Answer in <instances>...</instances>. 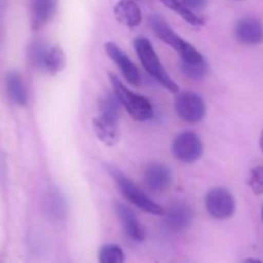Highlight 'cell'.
<instances>
[{
  "label": "cell",
  "instance_id": "obj_1",
  "mask_svg": "<svg viewBox=\"0 0 263 263\" xmlns=\"http://www.w3.org/2000/svg\"><path fill=\"white\" fill-rule=\"evenodd\" d=\"M148 25L159 40H162L167 45L171 46L179 54L181 62H185V63H198V62H202L203 59H205L202 55V53L197 50L195 46H193L192 44L184 40L181 36L177 35L161 14L149 15Z\"/></svg>",
  "mask_w": 263,
  "mask_h": 263
},
{
  "label": "cell",
  "instance_id": "obj_2",
  "mask_svg": "<svg viewBox=\"0 0 263 263\" xmlns=\"http://www.w3.org/2000/svg\"><path fill=\"white\" fill-rule=\"evenodd\" d=\"M134 46H135L136 54H138L139 59H140L141 64L144 66L145 71L157 82H159L162 86L166 87L170 92H175V94L179 92V85L171 79V76L167 73L164 67L162 66L161 61H159L158 55H157L151 41L146 37H138L134 41Z\"/></svg>",
  "mask_w": 263,
  "mask_h": 263
},
{
  "label": "cell",
  "instance_id": "obj_3",
  "mask_svg": "<svg viewBox=\"0 0 263 263\" xmlns=\"http://www.w3.org/2000/svg\"><path fill=\"white\" fill-rule=\"evenodd\" d=\"M108 172H109L110 176L113 177V180L116 181V185L120 189L121 194L123 195L126 200L128 203H131L135 207L140 208L141 211L146 213H151L154 216H164L166 210L163 207H161L159 204H157L154 200H152L145 193H143V190L138 186V185L134 184L125 174L117 170L116 167L109 166L108 167Z\"/></svg>",
  "mask_w": 263,
  "mask_h": 263
},
{
  "label": "cell",
  "instance_id": "obj_4",
  "mask_svg": "<svg viewBox=\"0 0 263 263\" xmlns=\"http://www.w3.org/2000/svg\"><path fill=\"white\" fill-rule=\"evenodd\" d=\"M109 80L113 86V92L117 95L122 107L127 110V113L134 120L144 122L153 118L154 109L148 98L131 91L116 74L109 73Z\"/></svg>",
  "mask_w": 263,
  "mask_h": 263
},
{
  "label": "cell",
  "instance_id": "obj_5",
  "mask_svg": "<svg viewBox=\"0 0 263 263\" xmlns=\"http://www.w3.org/2000/svg\"><path fill=\"white\" fill-rule=\"evenodd\" d=\"M204 204L207 212L217 220H226V218L233 217L236 208L235 198L231 194L230 190L225 187H215L210 190L205 195Z\"/></svg>",
  "mask_w": 263,
  "mask_h": 263
},
{
  "label": "cell",
  "instance_id": "obj_6",
  "mask_svg": "<svg viewBox=\"0 0 263 263\" xmlns=\"http://www.w3.org/2000/svg\"><path fill=\"white\" fill-rule=\"evenodd\" d=\"M172 154L182 163H194L203 154L202 140L192 131L179 134L172 141Z\"/></svg>",
  "mask_w": 263,
  "mask_h": 263
},
{
  "label": "cell",
  "instance_id": "obj_7",
  "mask_svg": "<svg viewBox=\"0 0 263 263\" xmlns=\"http://www.w3.org/2000/svg\"><path fill=\"white\" fill-rule=\"evenodd\" d=\"M175 109L177 116L187 123L200 122L207 113L203 98L193 91L181 92L175 102Z\"/></svg>",
  "mask_w": 263,
  "mask_h": 263
},
{
  "label": "cell",
  "instance_id": "obj_8",
  "mask_svg": "<svg viewBox=\"0 0 263 263\" xmlns=\"http://www.w3.org/2000/svg\"><path fill=\"white\" fill-rule=\"evenodd\" d=\"M104 50L107 53V55L112 59L113 63L118 67V69H120L122 76L125 77V80L128 84L134 85V86L140 85V72L136 68L134 62L128 58L127 54L117 44L112 43V41H107L104 44Z\"/></svg>",
  "mask_w": 263,
  "mask_h": 263
},
{
  "label": "cell",
  "instance_id": "obj_9",
  "mask_svg": "<svg viewBox=\"0 0 263 263\" xmlns=\"http://www.w3.org/2000/svg\"><path fill=\"white\" fill-rule=\"evenodd\" d=\"M166 225L174 233L187 230L194 221V211L187 203L175 202L164 213Z\"/></svg>",
  "mask_w": 263,
  "mask_h": 263
},
{
  "label": "cell",
  "instance_id": "obj_10",
  "mask_svg": "<svg viewBox=\"0 0 263 263\" xmlns=\"http://www.w3.org/2000/svg\"><path fill=\"white\" fill-rule=\"evenodd\" d=\"M235 37L244 45H258L263 43V23L256 17H244L235 25Z\"/></svg>",
  "mask_w": 263,
  "mask_h": 263
},
{
  "label": "cell",
  "instance_id": "obj_11",
  "mask_svg": "<svg viewBox=\"0 0 263 263\" xmlns=\"http://www.w3.org/2000/svg\"><path fill=\"white\" fill-rule=\"evenodd\" d=\"M144 181L152 192H164L172 184V172L166 164L154 162L145 168Z\"/></svg>",
  "mask_w": 263,
  "mask_h": 263
},
{
  "label": "cell",
  "instance_id": "obj_12",
  "mask_svg": "<svg viewBox=\"0 0 263 263\" xmlns=\"http://www.w3.org/2000/svg\"><path fill=\"white\" fill-rule=\"evenodd\" d=\"M58 0H31L30 21L33 30L43 28L54 17Z\"/></svg>",
  "mask_w": 263,
  "mask_h": 263
},
{
  "label": "cell",
  "instance_id": "obj_13",
  "mask_svg": "<svg viewBox=\"0 0 263 263\" xmlns=\"http://www.w3.org/2000/svg\"><path fill=\"white\" fill-rule=\"evenodd\" d=\"M92 127L97 138L107 146H115L120 140L118 120L99 115L92 120Z\"/></svg>",
  "mask_w": 263,
  "mask_h": 263
},
{
  "label": "cell",
  "instance_id": "obj_14",
  "mask_svg": "<svg viewBox=\"0 0 263 263\" xmlns=\"http://www.w3.org/2000/svg\"><path fill=\"white\" fill-rule=\"evenodd\" d=\"M116 212H117L118 217H120L123 229H125L128 238L135 241H139V243L145 239L144 228L141 226L140 221L138 220V217L131 211L130 207H127L123 203H116Z\"/></svg>",
  "mask_w": 263,
  "mask_h": 263
},
{
  "label": "cell",
  "instance_id": "obj_15",
  "mask_svg": "<svg viewBox=\"0 0 263 263\" xmlns=\"http://www.w3.org/2000/svg\"><path fill=\"white\" fill-rule=\"evenodd\" d=\"M115 17L121 25L128 28L138 27L141 23V10L135 0H120L115 7Z\"/></svg>",
  "mask_w": 263,
  "mask_h": 263
},
{
  "label": "cell",
  "instance_id": "obj_16",
  "mask_svg": "<svg viewBox=\"0 0 263 263\" xmlns=\"http://www.w3.org/2000/svg\"><path fill=\"white\" fill-rule=\"evenodd\" d=\"M5 86H7V92L13 103L20 107H25L27 104V90H26L22 77L18 72H8L5 76Z\"/></svg>",
  "mask_w": 263,
  "mask_h": 263
},
{
  "label": "cell",
  "instance_id": "obj_17",
  "mask_svg": "<svg viewBox=\"0 0 263 263\" xmlns=\"http://www.w3.org/2000/svg\"><path fill=\"white\" fill-rule=\"evenodd\" d=\"M66 64V54L62 50L61 46H49L48 51H46L45 59H44V71H46L49 74H53L54 76V74L63 71Z\"/></svg>",
  "mask_w": 263,
  "mask_h": 263
},
{
  "label": "cell",
  "instance_id": "obj_18",
  "mask_svg": "<svg viewBox=\"0 0 263 263\" xmlns=\"http://www.w3.org/2000/svg\"><path fill=\"white\" fill-rule=\"evenodd\" d=\"M161 3H163L168 9L174 10L175 13L180 15L184 21H186L189 25L192 26H203L204 25V21L200 17H198L193 10H190L189 8L185 7L181 3V0H159Z\"/></svg>",
  "mask_w": 263,
  "mask_h": 263
},
{
  "label": "cell",
  "instance_id": "obj_19",
  "mask_svg": "<svg viewBox=\"0 0 263 263\" xmlns=\"http://www.w3.org/2000/svg\"><path fill=\"white\" fill-rule=\"evenodd\" d=\"M99 109H100V115L102 116L113 118V120H120L122 104H121L117 95L113 92V94L104 95V97L100 99Z\"/></svg>",
  "mask_w": 263,
  "mask_h": 263
},
{
  "label": "cell",
  "instance_id": "obj_20",
  "mask_svg": "<svg viewBox=\"0 0 263 263\" xmlns=\"http://www.w3.org/2000/svg\"><path fill=\"white\" fill-rule=\"evenodd\" d=\"M99 263H125V253L117 244H107L99 251Z\"/></svg>",
  "mask_w": 263,
  "mask_h": 263
},
{
  "label": "cell",
  "instance_id": "obj_21",
  "mask_svg": "<svg viewBox=\"0 0 263 263\" xmlns=\"http://www.w3.org/2000/svg\"><path fill=\"white\" fill-rule=\"evenodd\" d=\"M181 71L189 79L202 80L203 77L207 76L208 71H210V66H208L205 59H203L202 62H198V63H185V62H181Z\"/></svg>",
  "mask_w": 263,
  "mask_h": 263
},
{
  "label": "cell",
  "instance_id": "obj_22",
  "mask_svg": "<svg viewBox=\"0 0 263 263\" xmlns=\"http://www.w3.org/2000/svg\"><path fill=\"white\" fill-rule=\"evenodd\" d=\"M48 49L49 46H46V44L43 41H35L31 44L30 49H28V59L33 67L39 69L44 68V59H45Z\"/></svg>",
  "mask_w": 263,
  "mask_h": 263
},
{
  "label": "cell",
  "instance_id": "obj_23",
  "mask_svg": "<svg viewBox=\"0 0 263 263\" xmlns=\"http://www.w3.org/2000/svg\"><path fill=\"white\" fill-rule=\"evenodd\" d=\"M248 185L256 195L263 194V166H257L251 170Z\"/></svg>",
  "mask_w": 263,
  "mask_h": 263
},
{
  "label": "cell",
  "instance_id": "obj_24",
  "mask_svg": "<svg viewBox=\"0 0 263 263\" xmlns=\"http://www.w3.org/2000/svg\"><path fill=\"white\" fill-rule=\"evenodd\" d=\"M182 4L190 10H199L207 5V0H181Z\"/></svg>",
  "mask_w": 263,
  "mask_h": 263
},
{
  "label": "cell",
  "instance_id": "obj_25",
  "mask_svg": "<svg viewBox=\"0 0 263 263\" xmlns=\"http://www.w3.org/2000/svg\"><path fill=\"white\" fill-rule=\"evenodd\" d=\"M243 263H263V262L259 261V259H256V258H247Z\"/></svg>",
  "mask_w": 263,
  "mask_h": 263
},
{
  "label": "cell",
  "instance_id": "obj_26",
  "mask_svg": "<svg viewBox=\"0 0 263 263\" xmlns=\"http://www.w3.org/2000/svg\"><path fill=\"white\" fill-rule=\"evenodd\" d=\"M3 12H4V0H0V18H2Z\"/></svg>",
  "mask_w": 263,
  "mask_h": 263
},
{
  "label": "cell",
  "instance_id": "obj_27",
  "mask_svg": "<svg viewBox=\"0 0 263 263\" xmlns=\"http://www.w3.org/2000/svg\"><path fill=\"white\" fill-rule=\"evenodd\" d=\"M259 146H261V149H262V152H263V131H262V134H261V138H259Z\"/></svg>",
  "mask_w": 263,
  "mask_h": 263
},
{
  "label": "cell",
  "instance_id": "obj_28",
  "mask_svg": "<svg viewBox=\"0 0 263 263\" xmlns=\"http://www.w3.org/2000/svg\"><path fill=\"white\" fill-rule=\"evenodd\" d=\"M262 220H263V207H262Z\"/></svg>",
  "mask_w": 263,
  "mask_h": 263
}]
</instances>
